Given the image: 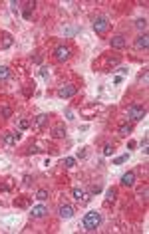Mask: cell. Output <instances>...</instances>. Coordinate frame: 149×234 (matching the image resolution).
<instances>
[{
    "instance_id": "30bf717a",
    "label": "cell",
    "mask_w": 149,
    "mask_h": 234,
    "mask_svg": "<svg viewBox=\"0 0 149 234\" xmlns=\"http://www.w3.org/2000/svg\"><path fill=\"white\" fill-rule=\"evenodd\" d=\"M74 212H76V210H74V206H70V204H62L60 206V216H62V218H72Z\"/></svg>"
},
{
    "instance_id": "ac0fdd59",
    "label": "cell",
    "mask_w": 149,
    "mask_h": 234,
    "mask_svg": "<svg viewBox=\"0 0 149 234\" xmlns=\"http://www.w3.org/2000/svg\"><path fill=\"white\" fill-rule=\"evenodd\" d=\"M135 26L139 30H143V34H145V30H147V20L145 18H139V20H135Z\"/></svg>"
},
{
    "instance_id": "d6986e66",
    "label": "cell",
    "mask_w": 149,
    "mask_h": 234,
    "mask_svg": "<svg viewBox=\"0 0 149 234\" xmlns=\"http://www.w3.org/2000/svg\"><path fill=\"white\" fill-rule=\"evenodd\" d=\"M113 151H115V147H113V145H109V143H108V145H103V155H105V157L113 155Z\"/></svg>"
},
{
    "instance_id": "1f68e13d",
    "label": "cell",
    "mask_w": 149,
    "mask_h": 234,
    "mask_svg": "<svg viewBox=\"0 0 149 234\" xmlns=\"http://www.w3.org/2000/svg\"><path fill=\"white\" fill-rule=\"evenodd\" d=\"M99 190H102V189H99V187H98V184H95V187H92V193H94V194H98V193H99Z\"/></svg>"
},
{
    "instance_id": "8992f818",
    "label": "cell",
    "mask_w": 149,
    "mask_h": 234,
    "mask_svg": "<svg viewBox=\"0 0 149 234\" xmlns=\"http://www.w3.org/2000/svg\"><path fill=\"white\" fill-rule=\"evenodd\" d=\"M109 46L113 48V50H121V48H125V38L121 36V34L109 38Z\"/></svg>"
},
{
    "instance_id": "7402d4cb",
    "label": "cell",
    "mask_w": 149,
    "mask_h": 234,
    "mask_svg": "<svg viewBox=\"0 0 149 234\" xmlns=\"http://www.w3.org/2000/svg\"><path fill=\"white\" fill-rule=\"evenodd\" d=\"M0 115L2 117H12V107H2V109H0Z\"/></svg>"
},
{
    "instance_id": "4fadbf2b",
    "label": "cell",
    "mask_w": 149,
    "mask_h": 234,
    "mask_svg": "<svg viewBox=\"0 0 149 234\" xmlns=\"http://www.w3.org/2000/svg\"><path fill=\"white\" fill-rule=\"evenodd\" d=\"M52 135H54L56 139L64 137V135H66V127H64V125H56V127H54V131H52Z\"/></svg>"
},
{
    "instance_id": "f546056e",
    "label": "cell",
    "mask_w": 149,
    "mask_h": 234,
    "mask_svg": "<svg viewBox=\"0 0 149 234\" xmlns=\"http://www.w3.org/2000/svg\"><path fill=\"white\" fill-rule=\"evenodd\" d=\"M66 117L70 119V121H72V119H74V113H72V109H66Z\"/></svg>"
},
{
    "instance_id": "e0dca14e",
    "label": "cell",
    "mask_w": 149,
    "mask_h": 234,
    "mask_svg": "<svg viewBox=\"0 0 149 234\" xmlns=\"http://www.w3.org/2000/svg\"><path fill=\"white\" fill-rule=\"evenodd\" d=\"M10 78V69L6 66H0V81H6Z\"/></svg>"
},
{
    "instance_id": "7a4b0ae2",
    "label": "cell",
    "mask_w": 149,
    "mask_h": 234,
    "mask_svg": "<svg viewBox=\"0 0 149 234\" xmlns=\"http://www.w3.org/2000/svg\"><path fill=\"white\" fill-rule=\"evenodd\" d=\"M127 115H129L131 121H141V119L147 115V109L145 107H139V105H131L129 111H127Z\"/></svg>"
},
{
    "instance_id": "83f0119b",
    "label": "cell",
    "mask_w": 149,
    "mask_h": 234,
    "mask_svg": "<svg viewBox=\"0 0 149 234\" xmlns=\"http://www.w3.org/2000/svg\"><path fill=\"white\" fill-rule=\"evenodd\" d=\"M139 197H141L143 200H147V189H143V190H141V193H139Z\"/></svg>"
},
{
    "instance_id": "ba28073f",
    "label": "cell",
    "mask_w": 149,
    "mask_h": 234,
    "mask_svg": "<svg viewBox=\"0 0 149 234\" xmlns=\"http://www.w3.org/2000/svg\"><path fill=\"white\" fill-rule=\"evenodd\" d=\"M32 216H34V218H44V216H48V208L44 204L32 206Z\"/></svg>"
},
{
    "instance_id": "5b68a950",
    "label": "cell",
    "mask_w": 149,
    "mask_h": 234,
    "mask_svg": "<svg viewBox=\"0 0 149 234\" xmlns=\"http://www.w3.org/2000/svg\"><path fill=\"white\" fill-rule=\"evenodd\" d=\"M54 56H56V60H60V62H66V60L70 58V48L68 46H58L54 50Z\"/></svg>"
},
{
    "instance_id": "484cf974",
    "label": "cell",
    "mask_w": 149,
    "mask_h": 234,
    "mask_svg": "<svg viewBox=\"0 0 149 234\" xmlns=\"http://www.w3.org/2000/svg\"><path fill=\"white\" fill-rule=\"evenodd\" d=\"M28 127H30V121H28V119H20V129L24 131V129H28Z\"/></svg>"
},
{
    "instance_id": "2e32d148",
    "label": "cell",
    "mask_w": 149,
    "mask_h": 234,
    "mask_svg": "<svg viewBox=\"0 0 149 234\" xmlns=\"http://www.w3.org/2000/svg\"><path fill=\"white\" fill-rule=\"evenodd\" d=\"M131 131H133V125H131V123H123V125H119V135H129Z\"/></svg>"
},
{
    "instance_id": "f1b7e54d",
    "label": "cell",
    "mask_w": 149,
    "mask_h": 234,
    "mask_svg": "<svg viewBox=\"0 0 149 234\" xmlns=\"http://www.w3.org/2000/svg\"><path fill=\"white\" fill-rule=\"evenodd\" d=\"M38 151H40L38 147H28V155H30V153H38Z\"/></svg>"
},
{
    "instance_id": "5bb4252c",
    "label": "cell",
    "mask_w": 149,
    "mask_h": 234,
    "mask_svg": "<svg viewBox=\"0 0 149 234\" xmlns=\"http://www.w3.org/2000/svg\"><path fill=\"white\" fill-rule=\"evenodd\" d=\"M34 123L38 125V127H44V125L48 123V115H46V113H40V115H36V119H34Z\"/></svg>"
},
{
    "instance_id": "6da1fadb",
    "label": "cell",
    "mask_w": 149,
    "mask_h": 234,
    "mask_svg": "<svg viewBox=\"0 0 149 234\" xmlns=\"http://www.w3.org/2000/svg\"><path fill=\"white\" fill-rule=\"evenodd\" d=\"M82 224H84V228H86L88 232H94L95 228L102 224V214H99V212H95V210H89V212H86Z\"/></svg>"
},
{
    "instance_id": "8fae6325",
    "label": "cell",
    "mask_w": 149,
    "mask_h": 234,
    "mask_svg": "<svg viewBox=\"0 0 149 234\" xmlns=\"http://www.w3.org/2000/svg\"><path fill=\"white\" fill-rule=\"evenodd\" d=\"M2 139L6 145H16V141L20 139V133H2Z\"/></svg>"
},
{
    "instance_id": "3957f363",
    "label": "cell",
    "mask_w": 149,
    "mask_h": 234,
    "mask_svg": "<svg viewBox=\"0 0 149 234\" xmlns=\"http://www.w3.org/2000/svg\"><path fill=\"white\" fill-rule=\"evenodd\" d=\"M109 28V20L105 18V16H98V18L94 20V30L95 34H105Z\"/></svg>"
},
{
    "instance_id": "277c9868",
    "label": "cell",
    "mask_w": 149,
    "mask_h": 234,
    "mask_svg": "<svg viewBox=\"0 0 149 234\" xmlns=\"http://www.w3.org/2000/svg\"><path fill=\"white\" fill-rule=\"evenodd\" d=\"M76 93H78V88H76V85H70V84L64 85V88H60V91H58V95H60L62 99H66V97H74Z\"/></svg>"
},
{
    "instance_id": "7c38bea8",
    "label": "cell",
    "mask_w": 149,
    "mask_h": 234,
    "mask_svg": "<svg viewBox=\"0 0 149 234\" xmlns=\"http://www.w3.org/2000/svg\"><path fill=\"white\" fill-rule=\"evenodd\" d=\"M72 194H74L76 200H79V203H89V194H86L84 190H79V189H74Z\"/></svg>"
},
{
    "instance_id": "4316f807",
    "label": "cell",
    "mask_w": 149,
    "mask_h": 234,
    "mask_svg": "<svg viewBox=\"0 0 149 234\" xmlns=\"http://www.w3.org/2000/svg\"><path fill=\"white\" fill-rule=\"evenodd\" d=\"M22 16H24V20H30V18H32V10H28V8H26Z\"/></svg>"
},
{
    "instance_id": "603a6c76",
    "label": "cell",
    "mask_w": 149,
    "mask_h": 234,
    "mask_svg": "<svg viewBox=\"0 0 149 234\" xmlns=\"http://www.w3.org/2000/svg\"><path fill=\"white\" fill-rule=\"evenodd\" d=\"M127 159H129V153H125V155L118 157V159H113V165H121V163H125Z\"/></svg>"
},
{
    "instance_id": "9c48e42d",
    "label": "cell",
    "mask_w": 149,
    "mask_h": 234,
    "mask_svg": "<svg viewBox=\"0 0 149 234\" xmlns=\"http://www.w3.org/2000/svg\"><path fill=\"white\" fill-rule=\"evenodd\" d=\"M121 184L123 187H133L135 184V173L133 171H127L123 177H121Z\"/></svg>"
},
{
    "instance_id": "d4e9b609",
    "label": "cell",
    "mask_w": 149,
    "mask_h": 234,
    "mask_svg": "<svg viewBox=\"0 0 149 234\" xmlns=\"http://www.w3.org/2000/svg\"><path fill=\"white\" fill-rule=\"evenodd\" d=\"M40 75H42V78H44V79H48V75H50V68L42 66V68H40Z\"/></svg>"
},
{
    "instance_id": "cb8c5ba5",
    "label": "cell",
    "mask_w": 149,
    "mask_h": 234,
    "mask_svg": "<svg viewBox=\"0 0 149 234\" xmlns=\"http://www.w3.org/2000/svg\"><path fill=\"white\" fill-rule=\"evenodd\" d=\"M64 165L66 167H76V159H74V157H66V159H64Z\"/></svg>"
},
{
    "instance_id": "9a60e30c",
    "label": "cell",
    "mask_w": 149,
    "mask_h": 234,
    "mask_svg": "<svg viewBox=\"0 0 149 234\" xmlns=\"http://www.w3.org/2000/svg\"><path fill=\"white\" fill-rule=\"evenodd\" d=\"M115 197H118V189H108V193H105V200H108V203H113L115 200Z\"/></svg>"
},
{
    "instance_id": "ffe728a7",
    "label": "cell",
    "mask_w": 149,
    "mask_h": 234,
    "mask_svg": "<svg viewBox=\"0 0 149 234\" xmlns=\"http://www.w3.org/2000/svg\"><path fill=\"white\" fill-rule=\"evenodd\" d=\"M12 46V36L10 34H4V40H2V48H10Z\"/></svg>"
},
{
    "instance_id": "44dd1931",
    "label": "cell",
    "mask_w": 149,
    "mask_h": 234,
    "mask_svg": "<svg viewBox=\"0 0 149 234\" xmlns=\"http://www.w3.org/2000/svg\"><path fill=\"white\" fill-rule=\"evenodd\" d=\"M36 198H38V200H48V190L40 189L38 193H36Z\"/></svg>"
},
{
    "instance_id": "4dcf8cb0",
    "label": "cell",
    "mask_w": 149,
    "mask_h": 234,
    "mask_svg": "<svg viewBox=\"0 0 149 234\" xmlns=\"http://www.w3.org/2000/svg\"><path fill=\"white\" fill-rule=\"evenodd\" d=\"M32 60H34V62H36V64H40V62H42V56H40V54H36V56H34V58H32Z\"/></svg>"
},
{
    "instance_id": "52a82bcc",
    "label": "cell",
    "mask_w": 149,
    "mask_h": 234,
    "mask_svg": "<svg viewBox=\"0 0 149 234\" xmlns=\"http://www.w3.org/2000/svg\"><path fill=\"white\" fill-rule=\"evenodd\" d=\"M147 46H149V36L147 34H139L135 38V48L137 50H147Z\"/></svg>"
}]
</instances>
